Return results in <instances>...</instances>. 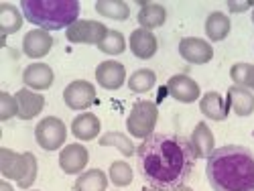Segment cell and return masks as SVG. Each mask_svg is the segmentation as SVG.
I'll return each instance as SVG.
<instances>
[{
	"label": "cell",
	"instance_id": "33",
	"mask_svg": "<svg viewBox=\"0 0 254 191\" xmlns=\"http://www.w3.org/2000/svg\"><path fill=\"white\" fill-rule=\"evenodd\" d=\"M0 191H14V189H12V185L4 179V181H0Z\"/></svg>",
	"mask_w": 254,
	"mask_h": 191
},
{
	"label": "cell",
	"instance_id": "20",
	"mask_svg": "<svg viewBox=\"0 0 254 191\" xmlns=\"http://www.w3.org/2000/svg\"><path fill=\"white\" fill-rule=\"evenodd\" d=\"M138 25L140 29H146V31H153V29H159L165 25L167 20V8L159 2H140L138 4Z\"/></svg>",
	"mask_w": 254,
	"mask_h": 191
},
{
	"label": "cell",
	"instance_id": "14",
	"mask_svg": "<svg viewBox=\"0 0 254 191\" xmlns=\"http://www.w3.org/2000/svg\"><path fill=\"white\" fill-rule=\"evenodd\" d=\"M96 81L104 90H120L126 81V67L118 61H102L96 67Z\"/></svg>",
	"mask_w": 254,
	"mask_h": 191
},
{
	"label": "cell",
	"instance_id": "8",
	"mask_svg": "<svg viewBox=\"0 0 254 191\" xmlns=\"http://www.w3.org/2000/svg\"><path fill=\"white\" fill-rule=\"evenodd\" d=\"M96 100H98V96H96L94 83L86 81V79H75L63 90V102H65L69 110L86 112L96 104Z\"/></svg>",
	"mask_w": 254,
	"mask_h": 191
},
{
	"label": "cell",
	"instance_id": "25",
	"mask_svg": "<svg viewBox=\"0 0 254 191\" xmlns=\"http://www.w3.org/2000/svg\"><path fill=\"white\" fill-rule=\"evenodd\" d=\"M96 12L112 20H126L130 16V6L124 0H98Z\"/></svg>",
	"mask_w": 254,
	"mask_h": 191
},
{
	"label": "cell",
	"instance_id": "31",
	"mask_svg": "<svg viewBox=\"0 0 254 191\" xmlns=\"http://www.w3.org/2000/svg\"><path fill=\"white\" fill-rule=\"evenodd\" d=\"M18 114V104L16 98L8 92H0V120L6 122Z\"/></svg>",
	"mask_w": 254,
	"mask_h": 191
},
{
	"label": "cell",
	"instance_id": "19",
	"mask_svg": "<svg viewBox=\"0 0 254 191\" xmlns=\"http://www.w3.org/2000/svg\"><path fill=\"white\" fill-rule=\"evenodd\" d=\"M102 130V124H100V118L92 112H81L73 118L71 122V134L77 138V140H83V142H88V140H94L98 138Z\"/></svg>",
	"mask_w": 254,
	"mask_h": 191
},
{
	"label": "cell",
	"instance_id": "21",
	"mask_svg": "<svg viewBox=\"0 0 254 191\" xmlns=\"http://www.w3.org/2000/svg\"><path fill=\"white\" fill-rule=\"evenodd\" d=\"M189 142H191L197 159H207L211 153L216 151V148H214V142H216L214 132H211V128L205 122H197L195 124L191 136H189Z\"/></svg>",
	"mask_w": 254,
	"mask_h": 191
},
{
	"label": "cell",
	"instance_id": "28",
	"mask_svg": "<svg viewBox=\"0 0 254 191\" xmlns=\"http://www.w3.org/2000/svg\"><path fill=\"white\" fill-rule=\"evenodd\" d=\"M230 77L234 81V86L254 92V65L252 63H234L230 69Z\"/></svg>",
	"mask_w": 254,
	"mask_h": 191
},
{
	"label": "cell",
	"instance_id": "37",
	"mask_svg": "<svg viewBox=\"0 0 254 191\" xmlns=\"http://www.w3.org/2000/svg\"><path fill=\"white\" fill-rule=\"evenodd\" d=\"M33 191H39V189H33Z\"/></svg>",
	"mask_w": 254,
	"mask_h": 191
},
{
	"label": "cell",
	"instance_id": "2",
	"mask_svg": "<svg viewBox=\"0 0 254 191\" xmlns=\"http://www.w3.org/2000/svg\"><path fill=\"white\" fill-rule=\"evenodd\" d=\"M205 175L214 191H254V153L242 144H226L207 157Z\"/></svg>",
	"mask_w": 254,
	"mask_h": 191
},
{
	"label": "cell",
	"instance_id": "11",
	"mask_svg": "<svg viewBox=\"0 0 254 191\" xmlns=\"http://www.w3.org/2000/svg\"><path fill=\"white\" fill-rule=\"evenodd\" d=\"M167 94L181 104H193L195 100H199L201 90H199V83L193 77H189L185 73H177L173 77H169Z\"/></svg>",
	"mask_w": 254,
	"mask_h": 191
},
{
	"label": "cell",
	"instance_id": "34",
	"mask_svg": "<svg viewBox=\"0 0 254 191\" xmlns=\"http://www.w3.org/2000/svg\"><path fill=\"white\" fill-rule=\"evenodd\" d=\"M175 191H193L191 187H187V185H181V187H177Z\"/></svg>",
	"mask_w": 254,
	"mask_h": 191
},
{
	"label": "cell",
	"instance_id": "32",
	"mask_svg": "<svg viewBox=\"0 0 254 191\" xmlns=\"http://www.w3.org/2000/svg\"><path fill=\"white\" fill-rule=\"evenodd\" d=\"M228 8H230V12H244V10H248V8H254V2H228Z\"/></svg>",
	"mask_w": 254,
	"mask_h": 191
},
{
	"label": "cell",
	"instance_id": "16",
	"mask_svg": "<svg viewBox=\"0 0 254 191\" xmlns=\"http://www.w3.org/2000/svg\"><path fill=\"white\" fill-rule=\"evenodd\" d=\"M128 47H130V51H132V55H134L136 59L146 61V59H151V57L157 53L159 41H157V37H155L153 31L134 29V31L130 33V45H128Z\"/></svg>",
	"mask_w": 254,
	"mask_h": 191
},
{
	"label": "cell",
	"instance_id": "1",
	"mask_svg": "<svg viewBox=\"0 0 254 191\" xmlns=\"http://www.w3.org/2000/svg\"><path fill=\"white\" fill-rule=\"evenodd\" d=\"M197 155L189 138L181 134L157 132L144 138L136 148V169L155 189L175 191L193 173Z\"/></svg>",
	"mask_w": 254,
	"mask_h": 191
},
{
	"label": "cell",
	"instance_id": "26",
	"mask_svg": "<svg viewBox=\"0 0 254 191\" xmlns=\"http://www.w3.org/2000/svg\"><path fill=\"white\" fill-rule=\"evenodd\" d=\"M98 144L100 146H114L124 155V157H132L136 151H134V142L122 134V132H116V130H110V132H104L100 138H98Z\"/></svg>",
	"mask_w": 254,
	"mask_h": 191
},
{
	"label": "cell",
	"instance_id": "4",
	"mask_svg": "<svg viewBox=\"0 0 254 191\" xmlns=\"http://www.w3.org/2000/svg\"><path fill=\"white\" fill-rule=\"evenodd\" d=\"M0 173H2L6 181L8 179L16 181L20 189H31L39 173L37 157L31 151L16 153L12 148L2 146L0 148Z\"/></svg>",
	"mask_w": 254,
	"mask_h": 191
},
{
	"label": "cell",
	"instance_id": "12",
	"mask_svg": "<svg viewBox=\"0 0 254 191\" xmlns=\"http://www.w3.org/2000/svg\"><path fill=\"white\" fill-rule=\"evenodd\" d=\"M55 81V73L53 69L47 65V63H31V65L25 67L23 71V83L25 88L33 90V92H43V90H49Z\"/></svg>",
	"mask_w": 254,
	"mask_h": 191
},
{
	"label": "cell",
	"instance_id": "7",
	"mask_svg": "<svg viewBox=\"0 0 254 191\" xmlns=\"http://www.w3.org/2000/svg\"><path fill=\"white\" fill-rule=\"evenodd\" d=\"M108 31L110 29L98 23V20L81 18L65 31V37L69 43H75V45H96L98 47L102 43V39L108 35Z\"/></svg>",
	"mask_w": 254,
	"mask_h": 191
},
{
	"label": "cell",
	"instance_id": "3",
	"mask_svg": "<svg viewBox=\"0 0 254 191\" xmlns=\"http://www.w3.org/2000/svg\"><path fill=\"white\" fill-rule=\"evenodd\" d=\"M77 0H23L20 12L31 25L43 31H61L77 23L79 16Z\"/></svg>",
	"mask_w": 254,
	"mask_h": 191
},
{
	"label": "cell",
	"instance_id": "6",
	"mask_svg": "<svg viewBox=\"0 0 254 191\" xmlns=\"http://www.w3.org/2000/svg\"><path fill=\"white\" fill-rule=\"evenodd\" d=\"M35 140L43 151H59L67 140V126L57 116L43 118L35 128Z\"/></svg>",
	"mask_w": 254,
	"mask_h": 191
},
{
	"label": "cell",
	"instance_id": "22",
	"mask_svg": "<svg viewBox=\"0 0 254 191\" xmlns=\"http://www.w3.org/2000/svg\"><path fill=\"white\" fill-rule=\"evenodd\" d=\"M23 12H20L14 4L10 2H2L0 4V33H2V45L6 43V37L14 35L23 29Z\"/></svg>",
	"mask_w": 254,
	"mask_h": 191
},
{
	"label": "cell",
	"instance_id": "30",
	"mask_svg": "<svg viewBox=\"0 0 254 191\" xmlns=\"http://www.w3.org/2000/svg\"><path fill=\"white\" fill-rule=\"evenodd\" d=\"M98 49L106 55H122L126 51V39L120 31H108V35L102 39Z\"/></svg>",
	"mask_w": 254,
	"mask_h": 191
},
{
	"label": "cell",
	"instance_id": "24",
	"mask_svg": "<svg viewBox=\"0 0 254 191\" xmlns=\"http://www.w3.org/2000/svg\"><path fill=\"white\" fill-rule=\"evenodd\" d=\"M106 187H108V175L102 169L83 171L73 183V191H106Z\"/></svg>",
	"mask_w": 254,
	"mask_h": 191
},
{
	"label": "cell",
	"instance_id": "29",
	"mask_svg": "<svg viewBox=\"0 0 254 191\" xmlns=\"http://www.w3.org/2000/svg\"><path fill=\"white\" fill-rule=\"evenodd\" d=\"M108 179L116 185V187H128L134 179L132 173V167L126 163V161H114L110 165V171H108Z\"/></svg>",
	"mask_w": 254,
	"mask_h": 191
},
{
	"label": "cell",
	"instance_id": "5",
	"mask_svg": "<svg viewBox=\"0 0 254 191\" xmlns=\"http://www.w3.org/2000/svg\"><path fill=\"white\" fill-rule=\"evenodd\" d=\"M159 120V108L157 104L151 100H136L130 108V114L126 118V128H128L130 136L134 138H149L155 134V126Z\"/></svg>",
	"mask_w": 254,
	"mask_h": 191
},
{
	"label": "cell",
	"instance_id": "10",
	"mask_svg": "<svg viewBox=\"0 0 254 191\" xmlns=\"http://www.w3.org/2000/svg\"><path fill=\"white\" fill-rule=\"evenodd\" d=\"M179 55L193 65H203L209 63L214 57V47H211L205 39L199 37H183L179 41Z\"/></svg>",
	"mask_w": 254,
	"mask_h": 191
},
{
	"label": "cell",
	"instance_id": "13",
	"mask_svg": "<svg viewBox=\"0 0 254 191\" xmlns=\"http://www.w3.org/2000/svg\"><path fill=\"white\" fill-rule=\"evenodd\" d=\"M53 43H55V41H53V37H51L49 31L33 29L23 39V53L29 59H43L53 49Z\"/></svg>",
	"mask_w": 254,
	"mask_h": 191
},
{
	"label": "cell",
	"instance_id": "36",
	"mask_svg": "<svg viewBox=\"0 0 254 191\" xmlns=\"http://www.w3.org/2000/svg\"><path fill=\"white\" fill-rule=\"evenodd\" d=\"M252 23H254V8H252Z\"/></svg>",
	"mask_w": 254,
	"mask_h": 191
},
{
	"label": "cell",
	"instance_id": "23",
	"mask_svg": "<svg viewBox=\"0 0 254 191\" xmlns=\"http://www.w3.org/2000/svg\"><path fill=\"white\" fill-rule=\"evenodd\" d=\"M232 31V23H230V16L226 12L214 10L209 12L205 18V35L211 43H220L224 41Z\"/></svg>",
	"mask_w": 254,
	"mask_h": 191
},
{
	"label": "cell",
	"instance_id": "27",
	"mask_svg": "<svg viewBox=\"0 0 254 191\" xmlns=\"http://www.w3.org/2000/svg\"><path fill=\"white\" fill-rule=\"evenodd\" d=\"M155 83H157V73H155L153 69H146V67L136 69V71L128 77V88H130V92H134V94H146L149 90L155 88Z\"/></svg>",
	"mask_w": 254,
	"mask_h": 191
},
{
	"label": "cell",
	"instance_id": "35",
	"mask_svg": "<svg viewBox=\"0 0 254 191\" xmlns=\"http://www.w3.org/2000/svg\"><path fill=\"white\" fill-rule=\"evenodd\" d=\"M142 191H161V189H155V187H144Z\"/></svg>",
	"mask_w": 254,
	"mask_h": 191
},
{
	"label": "cell",
	"instance_id": "17",
	"mask_svg": "<svg viewBox=\"0 0 254 191\" xmlns=\"http://www.w3.org/2000/svg\"><path fill=\"white\" fill-rule=\"evenodd\" d=\"M226 102L228 108L236 116H250L254 112V94L246 88L240 86H230L226 92Z\"/></svg>",
	"mask_w": 254,
	"mask_h": 191
},
{
	"label": "cell",
	"instance_id": "15",
	"mask_svg": "<svg viewBox=\"0 0 254 191\" xmlns=\"http://www.w3.org/2000/svg\"><path fill=\"white\" fill-rule=\"evenodd\" d=\"M14 98H16V104H18L16 118H20V120H33L45 108V98L41 94H37V92H33V90H29V88H20L14 94Z\"/></svg>",
	"mask_w": 254,
	"mask_h": 191
},
{
	"label": "cell",
	"instance_id": "9",
	"mask_svg": "<svg viewBox=\"0 0 254 191\" xmlns=\"http://www.w3.org/2000/svg\"><path fill=\"white\" fill-rule=\"evenodd\" d=\"M90 161V153L88 148L79 144V142H71L65 144L59 153V167L65 175H81L83 169H86Z\"/></svg>",
	"mask_w": 254,
	"mask_h": 191
},
{
	"label": "cell",
	"instance_id": "18",
	"mask_svg": "<svg viewBox=\"0 0 254 191\" xmlns=\"http://www.w3.org/2000/svg\"><path fill=\"white\" fill-rule=\"evenodd\" d=\"M199 110L205 118L214 120V122H222L228 118L230 114V108H228V102L222 94L218 92H205L201 98H199Z\"/></svg>",
	"mask_w": 254,
	"mask_h": 191
}]
</instances>
